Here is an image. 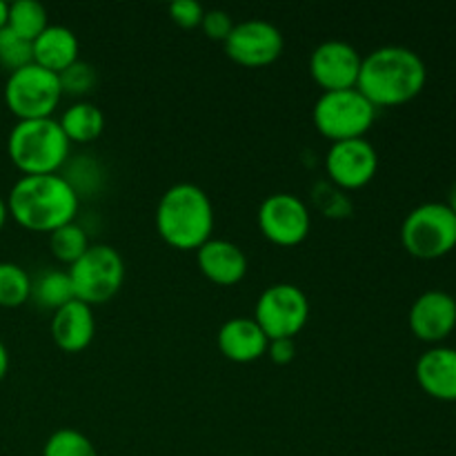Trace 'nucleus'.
<instances>
[{"instance_id": "1", "label": "nucleus", "mask_w": 456, "mask_h": 456, "mask_svg": "<svg viewBox=\"0 0 456 456\" xmlns=\"http://www.w3.org/2000/svg\"><path fill=\"white\" fill-rule=\"evenodd\" d=\"M428 67L414 49L403 45H386L361 61L356 89L374 107L405 105L423 92Z\"/></svg>"}, {"instance_id": "2", "label": "nucleus", "mask_w": 456, "mask_h": 456, "mask_svg": "<svg viewBox=\"0 0 456 456\" xmlns=\"http://www.w3.org/2000/svg\"><path fill=\"white\" fill-rule=\"evenodd\" d=\"M80 196L62 174L20 176L7 194L9 216L29 232L52 234L76 221Z\"/></svg>"}, {"instance_id": "3", "label": "nucleus", "mask_w": 456, "mask_h": 456, "mask_svg": "<svg viewBox=\"0 0 456 456\" xmlns=\"http://www.w3.org/2000/svg\"><path fill=\"white\" fill-rule=\"evenodd\" d=\"M156 230L176 249H199L212 239L214 205L203 187L190 181L174 183L156 205Z\"/></svg>"}, {"instance_id": "4", "label": "nucleus", "mask_w": 456, "mask_h": 456, "mask_svg": "<svg viewBox=\"0 0 456 456\" xmlns=\"http://www.w3.org/2000/svg\"><path fill=\"white\" fill-rule=\"evenodd\" d=\"M7 154L22 176L61 174L69 160L71 142L53 116L18 120L9 132Z\"/></svg>"}, {"instance_id": "5", "label": "nucleus", "mask_w": 456, "mask_h": 456, "mask_svg": "<svg viewBox=\"0 0 456 456\" xmlns=\"http://www.w3.org/2000/svg\"><path fill=\"white\" fill-rule=\"evenodd\" d=\"M377 107L356 87L323 92L314 102L312 118L316 129L332 142L365 138L377 120Z\"/></svg>"}, {"instance_id": "6", "label": "nucleus", "mask_w": 456, "mask_h": 456, "mask_svg": "<svg viewBox=\"0 0 456 456\" xmlns=\"http://www.w3.org/2000/svg\"><path fill=\"white\" fill-rule=\"evenodd\" d=\"M401 243L412 256L435 261L456 248V216L439 200L421 203L403 218Z\"/></svg>"}, {"instance_id": "7", "label": "nucleus", "mask_w": 456, "mask_h": 456, "mask_svg": "<svg viewBox=\"0 0 456 456\" xmlns=\"http://www.w3.org/2000/svg\"><path fill=\"white\" fill-rule=\"evenodd\" d=\"M74 297L87 305H101L114 298L125 281V261L111 245H89L87 252L67 267Z\"/></svg>"}, {"instance_id": "8", "label": "nucleus", "mask_w": 456, "mask_h": 456, "mask_svg": "<svg viewBox=\"0 0 456 456\" xmlns=\"http://www.w3.org/2000/svg\"><path fill=\"white\" fill-rule=\"evenodd\" d=\"M65 96L56 71L29 62L12 71L4 83V105L18 120L49 118Z\"/></svg>"}, {"instance_id": "9", "label": "nucleus", "mask_w": 456, "mask_h": 456, "mask_svg": "<svg viewBox=\"0 0 456 456\" xmlns=\"http://www.w3.org/2000/svg\"><path fill=\"white\" fill-rule=\"evenodd\" d=\"M254 321L267 338H294L310 319V301L294 283H272L258 297Z\"/></svg>"}, {"instance_id": "10", "label": "nucleus", "mask_w": 456, "mask_h": 456, "mask_svg": "<svg viewBox=\"0 0 456 456\" xmlns=\"http://www.w3.org/2000/svg\"><path fill=\"white\" fill-rule=\"evenodd\" d=\"M258 227L267 240L292 248V245L303 243L310 234V208L297 194L276 191L267 196L258 208Z\"/></svg>"}, {"instance_id": "11", "label": "nucleus", "mask_w": 456, "mask_h": 456, "mask_svg": "<svg viewBox=\"0 0 456 456\" xmlns=\"http://www.w3.org/2000/svg\"><path fill=\"white\" fill-rule=\"evenodd\" d=\"M225 53L245 67H265L283 53V31L263 18H248L234 22V29L225 38Z\"/></svg>"}, {"instance_id": "12", "label": "nucleus", "mask_w": 456, "mask_h": 456, "mask_svg": "<svg viewBox=\"0 0 456 456\" xmlns=\"http://www.w3.org/2000/svg\"><path fill=\"white\" fill-rule=\"evenodd\" d=\"M377 169L379 154L368 138L337 141L325 154L328 181L341 190H361L372 181Z\"/></svg>"}, {"instance_id": "13", "label": "nucleus", "mask_w": 456, "mask_h": 456, "mask_svg": "<svg viewBox=\"0 0 456 456\" xmlns=\"http://www.w3.org/2000/svg\"><path fill=\"white\" fill-rule=\"evenodd\" d=\"M363 56L347 40H323L310 56V76L323 92L352 89L359 83Z\"/></svg>"}, {"instance_id": "14", "label": "nucleus", "mask_w": 456, "mask_h": 456, "mask_svg": "<svg viewBox=\"0 0 456 456\" xmlns=\"http://www.w3.org/2000/svg\"><path fill=\"white\" fill-rule=\"evenodd\" d=\"M408 323L419 341L441 346L456 328V298L444 289H428L410 307Z\"/></svg>"}, {"instance_id": "15", "label": "nucleus", "mask_w": 456, "mask_h": 456, "mask_svg": "<svg viewBox=\"0 0 456 456\" xmlns=\"http://www.w3.org/2000/svg\"><path fill=\"white\" fill-rule=\"evenodd\" d=\"M414 377L428 396L444 403L456 401V347L432 346L419 356Z\"/></svg>"}, {"instance_id": "16", "label": "nucleus", "mask_w": 456, "mask_h": 456, "mask_svg": "<svg viewBox=\"0 0 456 456\" xmlns=\"http://www.w3.org/2000/svg\"><path fill=\"white\" fill-rule=\"evenodd\" d=\"M52 338L61 350L65 352H83L92 346L94 334H96V316L94 307L87 303L74 301L65 303L52 314Z\"/></svg>"}, {"instance_id": "17", "label": "nucleus", "mask_w": 456, "mask_h": 456, "mask_svg": "<svg viewBox=\"0 0 456 456\" xmlns=\"http://www.w3.org/2000/svg\"><path fill=\"white\" fill-rule=\"evenodd\" d=\"M216 343L225 359L234 361V363H254L263 354H267L270 338L254 319L234 316L221 325Z\"/></svg>"}, {"instance_id": "18", "label": "nucleus", "mask_w": 456, "mask_h": 456, "mask_svg": "<svg viewBox=\"0 0 456 456\" xmlns=\"http://www.w3.org/2000/svg\"><path fill=\"white\" fill-rule=\"evenodd\" d=\"M200 272L216 285H236L248 274V256L236 243L225 239H209L196 249Z\"/></svg>"}, {"instance_id": "19", "label": "nucleus", "mask_w": 456, "mask_h": 456, "mask_svg": "<svg viewBox=\"0 0 456 456\" xmlns=\"http://www.w3.org/2000/svg\"><path fill=\"white\" fill-rule=\"evenodd\" d=\"M80 43L78 36L65 25H52L31 43V56L36 65L45 67L49 71H65L67 67L78 61Z\"/></svg>"}, {"instance_id": "20", "label": "nucleus", "mask_w": 456, "mask_h": 456, "mask_svg": "<svg viewBox=\"0 0 456 456\" xmlns=\"http://www.w3.org/2000/svg\"><path fill=\"white\" fill-rule=\"evenodd\" d=\"M62 132L69 142H92L105 129V114L98 105L89 101H78L67 107L58 118Z\"/></svg>"}, {"instance_id": "21", "label": "nucleus", "mask_w": 456, "mask_h": 456, "mask_svg": "<svg viewBox=\"0 0 456 456\" xmlns=\"http://www.w3.org/2000/svg\"><path fill=\"white\" fill-rule=\"evenodd\" d=\"M31 298L43 310L56 312L65 303L74 301L69 272L67 270H43L36 279H31Z\"/></svg>"}, {"instance_id": "22", "label": "nucleus", "mask_w": 456, "mask_h": 456, "mask_svg": "<svg viewBox=\"0 0 456 456\" xmlns=\"http://www.w3.org/2000/svg\"><path fill=\"white\" fill-rule=\"evenodd\" d=\"M7 27L20 38L34 43L49 27L47 9L38 0H16V3L9 4Z\"/></svg>"}, {"instance_id": "23", "label": "nucleus", "mask_w": 456, "mask_h": 456, "mask_svg": "<svg viewBox=\"0 0 456 456\" xmlns=\"http://www.w3.org/2000/svg\"><path fill=\"white\" fill-rule=\"evenodd\" d=\"M31 298V276L22 265L0 263V307H20Z\"/></svg>"}, {"instance_id": "24", "label": "nucleus", "mask_w": 456, "mask_h": 456, "mask_svg": "<svg viewBox=\"0 0 456 456\" xmlns=\"http://www.w3.org/2000/svg\"><path fill=\"white\" fill-rule=\"evenodd\" d=\"M49 248H52V254L58 261L71 265V263H76L87 252L89 236L85 232V227L78 225L76 221L67 223V225L58 227V230H53L49 234Z\"/></svg>"}, {"instance_id": "25", "label": "nucleus", "mask_w": 456, "mask_h": 456, "mask_svg": "<svg viewBox=\"0 0 456 456\" xmlns=\"http://www.w3.org/2000/svg\"><path fill=\"white\" fill-rule=\"evenodd\" d=\"M43 456H98L96 445L76 428H58L45 441Z\"/></svg>"}, {"instance_id": "26", "label": "nucleus", "mask_w": 456, "mask_h": 456, "mask_svg": "<svg viewBox=\"0 0 456 456\" xmlns=\"http://www.w3.org/2000/svg\"><path fill=\"white\" fill-rule=\"evenodd\" d=\"M65 167L62 176L67 178V183L74 187L78 196L94 194L102 185V169L94 156H76L74 163L67 160Z\"/></svg>"}, {"instance_id": "27", "label": "nucleus", "mask_w": 456, "mask_h": 456, "mask_svg": "<svg viewBox=\"0 0 456 456\" xmlns=\"http://www.w3.org/2000/svg\"><path fill=\"white\" fill-rule=\"evenodd\" d=\"M312 200L316 209L330 218H346L352 214V200L347 199L346 191L330 181H319L312 190Z\"/></svg>"}, {"instance_id": "28", "label": "nucleus", "mask_w": 456, "mask_h": 456, "mask_svg": "<svg viewBox=\"0 0 456 456\" xmlns=\"http://www.w3.org/2000/svg\"><path fill=\"white\" fill-rule=\"evenodd\" d=\"M29 62H34L29 40L13 34L9 27L0 29V67H4L12 74V71L29 65Z\"/></svg>"}, {"instance_id": "29", "label": "nucleus", "mask_w": 456, "mask_h": 456, "mask_svg": "<svg viewBox=\"0 0 456 456\" xmlns=\"http://www.w3.org/2000/svg\"><path fill=\"white\" fill-rule=\"evenodd\" d=\"M61 78V87L62 94H69V96H85V94L92 92L96 87V67L92 62H85V61H76L74 65L67 67L65 71L58 74Z\"/></svg>"}, {"instance_id": "30", "label": "nucleus", "mask_w": 456, "mask_h": 456, "mask_svg": "<svg viewBox=\"0 0 456 456\" xmlns=\"http://www.w3.org/2000/svg\"><path fill=\"white\" fill-rule=\"evenodd\" d=\"M200 29L205 31V36H209L212 40H223L230 36V31L234 29V20L227 12L223 9H205V16L200 20Z\"/></svg>"}, {"instance_id": "31", "label": "nucleus", "mask_w": 456, "mask_h": 456, "mask_svg": "<svg viewBox=\"0 0 456 456\" xmlns=\"http://www.w3.org/2000/svg\"><path fill=\"white\" fill-rule=\"evenodd\" d=\"M169 16L181 27H200L205 16V7L199 0H174L169 4Z\"/></svg>"}, {"instance_id": "32", "label": "nucleus", "mask_w": 456, "mask_h": 456, "mask_svg": "<svg viewBox=\"0 0 456 456\" xmlns=\"http://www.w3.org/2000/svg\"><path fill=\"white\" fill-rule=\"evenodd\" d=\"M267 356L276 365H288L297 356V341L294 338H272L267 346Z\"/></svg>"}, {"instance_id": "33", "label": "nucleus", "mask_w": 456, "mask_h": 456, "mask_svg": "<svg viewBox=\"0 0 456 456\" xmlns=\"http://www.w3.org/2000/svg\"><path fill=\"white\" fill-rule=\"evenodd\" d=\"M7 372H9V352H7V346L0 341V381L7 377Z\"/></svg>"}, {"instance_id": "34", "label": "nucleus", "mask_w": 456, "mask_h": 456, "mask_svg": "<svg viewBox=\"0 0 456 456\" xmlns=\"http://www.w3.org/2000/svg\"><path fill=\"white\" fill-rule=\"evenodd\" d=\"M9 218V209H7V199H3V194H0V232H3L4 223H7Z\"/></svg>"}, {"instance_id": "35", "label": "nucleus", "mask_w": 456, "mask_h": 456, "mask_svg": "<svg viewBox=\"0 0 456 456\" xmlns=\"http://www.w3.org/2000/svg\"><path fill=\"white\" fill-rule=\"evenodd\" d=\"M445 205H448V208L452 209V214L456 216V181L452 183V187H450L448 200H445Z\"/></svg>"}, {"instance_id": "36", "label": "nucleus", "mask_w": 456, "mask_h": 456, "mask_svg": "<svg viewBox=\"0 0 456 456\" xmlns=\"http://www.w3.org/2000/svg\"><path fill=\"white\" fill-rule=\"evenodd\" d=\"M7 12H9V4L4 0H0V29L7 27Z\"/></svg>"}]
</instances>
